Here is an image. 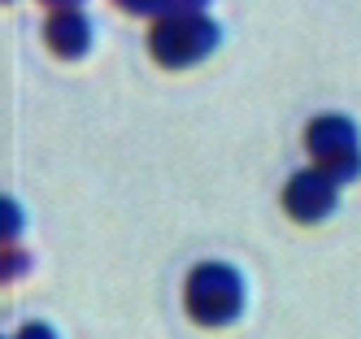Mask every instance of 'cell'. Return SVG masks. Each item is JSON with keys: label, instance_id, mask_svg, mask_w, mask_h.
Here are the masks:
<instances>
[{"label": "cell", "instance_id": "cell-1", "mask_svg": "<svg viewBox=\"0 0 361 339\" xmlns=\"http://www.w3.org/2000/svg\"><path fill=\"white\" fill-rule=\"evenodd\" d=\"M218 44H222V26L204 9L161 13L148 31V52H152V61L166 66V70H188V66L209 57Z\"/></svg>", "mask_w": 361, "mask_h": 339}, {"label": "cell", "instance_id": "cell-3", "mask_svg": "<svg viewBox=\"0 0 361 339\" xmlns=\"http://www.w3.org/2000/svg\"><path fill=\"white\" fill-rule=\"evenodd\" d=\"M305 148L314 156V166H322L326 174H335L340 183L361 174V135L353 118L344 113H322L305 126Z\"/></svg>", "mask_w": 361, "mask_h": 339}, {"label": "cell", "instance_id": "cell-9", "mask_svg": "<svg viewBox=\"0 0 361 339\" xmlns=\"http://www.w3.org/2000/svg\"><path fill=\"white\" fill-rule=\"evenodd\" d=\"M44 5H53V9H70V5H83V0H44Z\"/></svg>", "mask_w": 361, "mask_h": 339}, {"label": "cell", "instance_id": "cell-7", "mask_svg": "<svg viewBox=\"0 0 361 339\" xmlns=\"http://www.w3.org/2000/svg\"><path fill=\"white\" fill-rule=\"evenodd\" d=\"M13 339H57V335H53V326H44V322H31V326H22Z\"/></svg>", "mask_w": 361, "mask_h": 339}, {"label": "cell", "instance_id": "cell-5", "mask_svg": "<svg viewBox=\"0 0 361 339\" xmlns=\"http://www.w3.org/2000/svg\"><path fill=\"white\" fill-rule=\"evenodd\" d=\"M44 39H48V48H53L57 57L74 61V57H83V52L92 48V22H87V13L79 5L57 9L53 18H48V26H44Z\"/></svg>", "mask_w": 361, "mask_h": 339}, {"label": "cell", "instance_id": "cell-6", "mask_svg": "<svg viewBox=\"0 0 361 339\" xmlns=\"http://www.w3.org/2000/svg\"><path fill=\"white\" fill-rule=\"evenodd\" d=\"M122 9H131V13H174V9H204L209 0H118Z\"/></svg>", "mask_w": 361, "mask_h": 339}, {"label": "cell", "instance_id": "cell-4", "mask_svg": "<svg viewBox=\"0 0 361 339\" xmlns=\"http://www.w3.org/2000/svg\"><path fill=\"white\" fill-rule=\"evenodd\" d=\"M335 204H340V178L326 174L322 166H309V170L292 174L288 187H283V209L296 222H322L335 214Z\"/></svg>", "mask_w": 361, "mask_h": 339}, {"label": "cell", "instance_id": "cell-2", "mask_svg": "<svg viewBox=\"0 0 361 339\" xmlns=\"http://www.w3.org/2000/svg\"><path fill=\"white\" fill-rule=\"evenodd\" d=\"M183 304L200 326H226L244 309V278L231 266H222V261H204V266L188 274Z\"/></svg>", "mask_w": 361, "mask_h": 339}, {"label": "cell", "instance_id": "cell-8", "mask_svg": "<svg viewBox=\"0 0 361 339\" xmlns=\"http://www.w3.org/2000/svg\"><path fill=\"white\" fill-rule=\"evenodd\" d=\"M18 226H22V218H18V204H13V200H5V235H9V240L18 235Z\"/></svg>", "mask_w": 361, "mask_h": 339}]
</instances>
